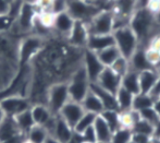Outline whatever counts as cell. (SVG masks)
<instances>
[{"label":"cell","mask_w":160,"mask_h":143,"mask_svg":"<svg viewBox=\"0 0 160 143\" xmlns=\"http://www.w3.org/2000/svg\"><path fill=\"white\" fill-rule=\"evenodd\" d=\"M81 135H82V139L84 143H94L97 141L96 133H95V130H94L93 126L83 131V132L81 133Z\"/></svg>","instance_id":"f35d334b"},{"label":"cell","mask_w":160,"mask_h":143,"mask_svg":"<svg viewBox=\"0 0 160 143\" xmlns=\"http://www.w3.org/2000/svg\"><path fill=\"white\" fill-rule=\"evenodd\" d=\"M121 79L122 78L117 74L111 68L106 67L95 83H97L100 87L105 88L106 91L116 95L118 90L121 87Z\"/></svg>","instance_id":"7c38bea8"},{"label":"cell","mask_w":160,"mask_h":143,"mask_svg":"<svg viewBox=\"0 0 160 143\" xmlns=\"http://www.w3.org/2000/svg\"><path fill=\"white\" fill-rule=\"evenodd\" d=\"M4 118H6V114H4V112L2 110L1 106H0V124H1V122L3 121Z\"/></svg>","instance_id":"bcb514c9"},{"label":"cell","mask_w":160,"mask_h":143,"mask_svg":"<svg viewBox=\"0 0 160 143\" xmlns=\"http://www.w3.org/2000/svg\"><path fill=\"white\" fill-rule=\"evenodd\" d=\"M38 14V10L34 3H26L23 2L20 10L19 14H18L17 19H15L14 25L18 26L19 32H28L33 28V23L35 18Z\"/></svg>","instance_id":"9c48e42d"},{"label":"cell","mask_w":160,"mask_h":143,"mask_svg":"<svg viewBox=\"0 0 160 143\" xmlns=\"http://www.w3.org/2000/svg\"><path fill=\"white\" fill-rule=\"evenodd\" d=\"M97 116L98 115H95V114H93V113L85 112L82 117L80 118V120L78 121V124L74 126L73 130L78 133H82L83 131L86 130L87 128L93 126Z\"/></svg>","instance_id":"1f68e13d"},{"label":"cell","mask_w":160,"mask_h":143,"mask_svg":"<svg viewBox=\"0 0 160 143\" xmlns=\"http://www.w3.org/2000/svg\"><path fill=\"white\" fill-rule=\"evenodd\" d=\"M13 118H14L15 124H17L19 130L25 135H26V133L31 130V128H32L33 126H35V122H34L32 114H31V108L25 110V112L21 113V114L17 115Z\"/></svg>","instance_id":"83f0119b"},{"label":"cell","mask_w":160,"mask_h":143,"mask_svg":"<svg viewBox=\"0 0 160 143\" xmlns=\"http://www.w3.org/2000/svg\"><path fill=\"white\" fill-rule=\"evenodd\" d=\"M114 45L119 49L121 56L130 59L138 47V40L130 26L117 29L112 32Z\"/></svg>","instance_id":"3957f363"},{"label":"cell","mask_w":160,"mask_h":143,"mask_svg":"<svg viewBox=\"0 0 160 143\" xmlns=\"http://www.w3.org/2000/svg\"><path fill=\"white\" fill-rule=\"evenodd\" d=\"M0 106L7 117H15L32 107V103L28 97L21 95L7 96L0 101Z\"/></svg>","instance_id":"52a82bcc"},{"label":"cell","mask_w":160,"mask_h":143,"mask_svg":"<svg viewBox=\"0 0 160 143\" xmlns=\"http://www.w3.org/2000/svg\"><path fill=\"white\" fill-rule=\"evenodd\" d=\"M133 98H134V94L128 92L125 88L120 87L116 94L117 104H118V109L119 112H127V110L132 109L133 105Z\"/></svg>","instance_id":"484cf974"},{"label":"cell","mask_w":160,"mask_h":143,"mask_svg":"<svg viewBox=\"0 0 160 143\" xmlns=\"http://www.w3.org/2000/svg\"><path fill=\"white\" fill-rule=\"evenodd\" d=\"M137 8H138V0H114L111 11L114 15L131 19Z\"/></svg>","instance_id":"ffe728a7"},{"label":"cell","mask_w":160,"mask_h":143,"mask_svg":"<svg viewBox=\"0 0 160 143\" xmlns=\"http://www.w3.org/2000/svg\"><path fill=\"white\" fill-rule=\"evenodd\" d=\"M70 101L67 81L53 83L47 91L46 105L52 115H58L65 104Z\"/></svg>","instance_id":"5b68a950"},{"label":"cell","mask_w":160,"mask_h":143,"mask_svg":"<svg viewBox=\"0 0 160 143\" xmlns=\"http://www.w3.org/2000/svg\"><path fill=\"white\" fill-rule=\"evenodd\" d=\"M159 80L158 69L145 70L138 73V82H139V93L148 94L152 86L156 84Z\"/></svg>","instance_id":"44dd1931"},{"label":"cell","mask_w":160,"mask_h":143,"mask_svg":"<svg viewBox=\"0 0 160 143\" xmlns=\"http://www.w3.org/2000/svg\"><path fill=\"white\" fill-rule=\"evenodd\" d=\"M85 113L84 108H83L82 104L78 103V102H73L70 99L67 104L61 108L60 113L58 115L69 124L70 127L74 128L80 118L82 117L83 114Z\"/></svg>","instance_id":"4fadbf2b"},{"label":"cell","mask_w":160,"mask_h":143,"mask_svg":"<svg viewBox=\"0 0 160 143\" xmlns=\"http://www.w3.org/2000/svg\"><path fill=\"white\" fill-rule=\"evenodd\" d=\"M152 107H154L155 112L157 113V115L160 117V98L156 99V101L154 102V105H152Z\"/></svg>","instance_id":"7bdbcfd3"},{"label":"cell","mask_w":160,"mask_h":143,"mask_svg":"<svg viewBox=\"0 0 160 143\" xmlns=\"http://www.w3.org/2000/svg\"><path fill=\"white\" fill-rule=\"evenodd\" d=\"M106 124L109 126L112 133L119 128H121V120H120V112L118 110H103L100 114Z\"/></svg>","instance_id":"f546056e"},{"label":"cell","mask_w":160,"mask_h":143,"mask_svg":"<svg viewBox=\"0 0 160 143\" xmlns=\"http://www.w3.org/2000/svg\"><path fill=\"white\" fill-rule=\"evenodd\" d=\"M97 56H98L100 62L105 67H111L114 61L121 56V54L116 45H113V46H110L97 53Z\"/></svg>","instance_id":"4316f807"},{"label":"cell","mask_w":160,"mask_h":143,"mask_svg":"<svg viewBox=\"0 0 160 143\" xmlns=\"http://www.w3.org/2000/svg\"><path fill=\"white\" fill-rule=\"evenodd\" d=\"M73 132L74 130L72 127H70L59 115L56 116L55 126H53V129L50 133V137L55 138L62 143H68L71 139Z\"/></svg>","instance_id":"e0dca14e"},{"label":"cell","mask_w":160,"mask_h":143,"mask_svg":"<svg viewBox=\"0 0 160 143\" xmlns=\"http://www.w3.org/2000/svg\"><path fill=\"white\" fill-rule=\"evenodd\" d=\"M81 104H82L85 112L93 113L95 115H100L105 110L100 99L98 98V96L95 93L92 92L91 88H89V92L86 94V96L84 97V99L81 102Z\"/></svg>","instance_id":"603a6c76"},{"label":"cell","mask_w":160,"mask_h":143,"mask_svg":"<svg viewBox=\"0 0 160 143\" xmlns=\"http://www.w3.org/2000/svg\"><path fill=\"white\" fill-rule=\"evenodd\" d=\"M130 28L138 40V46L145 48L154 37L160 35V26L156 22L155 13L147 7L137 8L131 17Z\"/></svg>","instance_id":"6da1fadb"},{"label":"cell","mask_w":160,"mask_h":143,"mask_svg":"<svg viewBox=\"0 0 160 143\" xmlns=\"http://www.w3.org/2000/svg\"><path fill=\"white\" fill-rule=\"evenodd\" d=\"M31 114H32L35 124L42 126L44 128L48 126L57 116L52 115V113L49 110L46 104H34L31 107Z\"/></svg>","instance_id":"9a60e30c"},{"label":"cell","mask_w":160,"mask_h":143,"mask_svg":"<svg viewBox=\"0 0 160 143\" xmlns=\"http://www.w3.org/2000/svg\"><path fill=\"white\" fill-rule=\"evenodd\" d=\"M67 8H68V0H52L50 12L53 13V14H57V13L67 11Z\"/></svg>","instance_id":"74e56055"},{"label":"cell","mask_w":160,"mask_h":143,"mask_svg":"<svg viewBox=\"0 0 160 143\" xmlns=\"http://www.w3.org/2000/svg\"><path fill=\"white\" fill-rule=\"evenodd\" d=\"M22 133L19 130L15 120L13 117H7L3 119V121L0 124V143L7 141L10 138L14 137V135Z\"/></svg>","instance_id":"7402d4cb"},{"label":"cell","mask_w":160,"mask_h":143,"mask_svg":"<svg viewBox=\"0 0 160 143\" xmlns=\"http://www.w3.org/2000/svg\"><path fill=\"white\" fill-rule=\"evenodd\" d=\"M87 25L89 35H107L113 32V13L111 10H101Z\"/></svg>","instance_id":"8992f818"},{"label":"cell","mask_w":160,"mask_h":143,"mask_svg":"<svg viewBox=\"0 0 160 143\" xmlns=\"http://www.w3.org/2000/svg\"><path fill=\"white\" fill-rule=\"evenodd\" d=\"M87 1H92V2H96L97 0H87Z\"/></svg>","instance_id":"f907efd6"},{"label":"cell","mask_w":160,"mask_h":143,"mask_svg":"<svg viewBox=\"0 0 160 143\" xmlns=\"http://www.w3.org/2000/svg\"><path fill=\"white\" fill-rule=\"evenodd\" d=\"M114 45V38L112 34L107 35H89L87 40L86 49L92 50L94 53H99L105 48Z\"/></svg>","instance_id":"d6986e66"},{"label":"cell","mask_w":160,"mask_h":143,"mask_svg":"<svg viewBox=\"0 0 160 143\" xmlns=\"http://www.w3.org/2000/svg\"><path fill=\"white\" fill-rule=\"evenodd\" d=\"M121 87L125 88L132 94L136 95L139 93V82L138 73L133 70H128L121 79Z\"/></svg>","instance_id":"d4e9b609"},{"label":"cell","mask_w":160,"mask_h":143,"mask_svg":"<svg viewBox=\"0 0 160 143\" xmlns=\"http://www.w3.org/2000/svg\"><path fill=\"white\" fill-rule=\"evenodd\" d=\"M23 143H31V142H30V141H28V140H25V141H24Z\"/></svg>","instance_id":"f5cc1de1"},{"label":"cell","mask_w":160,"mask_h":143,"mask_svg":"<svg viewBox=\"0 0 160 143\" xmlns=\"http://www.w3.org/2000/svg\"><path fill=\"white\" fill-rule=\"evenodd\" d=\"M67 84L70 99L81 103L91 88V82L82 63L72 72L69 81H67Z\"/></svg>","instance_id":"7a4b0ae2"},{"label":"cell","mask_w":160,"mask_h":143,"mask_svg":"<svg viewBox=\"0 0 160 143\" xmlns=\"http://www.w3.org/2000/svg\"><path fill=\"white\" fill-rule=\"evenodd\" d=\"M94 130L96 133L97 141H100L103 143H110L112 137V131L110 130L109 126L106 124L103 118L100 115H98L95 119V122L93 124Z\"/></svg>","instance_id":"cb8c5ba5"},{"label":"cell","mask_w":160,"mask_h":143,"mask_svg":"<svg viewBox=\"0 0 160 143\" xmlns=\"http://www.w3.org/2000/svg\"><path fill=\"white\" fill-rule=\"evenodd\" d=\"M91 91L94 92L100 99L101 104L105 110H118V104H117L116 95L106 91L105 88L100 87L97 83H91Z\"/></svg>","instance_id":"ac0fdd59"},{"label":"cell","mask_w":160,"mask_h":143,"mask_svg":"<svg viewBox=\"0 0 160 143\" xmlns=\"http://www.w3.org/2000/svg\"><path fill=\"white\" fill-rule=\"evenodd\" d=\"M51 3H52V0H36L34 4L37 8L38 14H39L42 12H50Z\"/></svg>","instance_id":"ab89813d"},{"label":"cell","mask_w":160,"mask_h":143,"mask_svg":"<svg viewBox=\"0 0 160 143\" xmlns=\"http://www.w3.org/2000/svg\"><path fill=\"white\" fill-rule=\"evenodd\" d=\"M155 18H156V22L160 26V8L156 11V13H155Z\"/></svg>","instance_id":"f6af8a7d"},{"label":"cell","mask_w":160,"mask_h":143,"mask_svg":"<svg viewBox=\"0 0 160 143\" xmlns=\"http://www.w3.org/2000/svg\"><path fill=\"white\" fill-rule=\"evenodd\" d=\"M109 68H111V69L113 70L117 74H119V76L122 78V77L127 73L128 70H130V63H128V59L122 57V56H120V57L114 61L113 65H112L111 67H109Z\"/></svg>","instance_id":"e575fe53"},{"label":"cell","mask_w":160,"mask_h":143,"mask_svg":"<svg viewBox=\"0 0 160 143\" xmlns=\"http://www.w3.org/2000/svg\"><path fill=\"white\" fill-rule=\"evenodd\" d=\"M138 114H139L141 119L145 120V121L152 124L154 127L160 121V117L157 115V113L155 112L154 107H148V108H146V109H143V110H141V112H138Z\"/></svg>","instance_id":"d590c367"},{"label":"cell","mask_w":160,"mask_h":143,"mask_svg":"<svg viewBox=\"0 0 160 143\" xmlns=\"http://www.w3.org/2000/svg\"><path fill=\"white\" fill-rule=\"evenodd\" d=\"M152 138L160 140V121L154 127V133H152Z\"/></svg>","instance_id":"b9f144b4"},{"label":"cell","mask_w":160,"mask_h":143,"mask_svg":"<svg viewBox=\"0 0 160 143\" xmlns=\"http://www.w3.org/2000/svg\"><path fill=\"white\" fill-rule=\"evenodd\" d=\"M128 143H134V142H133V141H132V140H131V141H130V142H128Z\"/></svg>","instance_id":"11a10c76"},{"label":"cell","mask_w":160,"mask_h":143,"mask_svg":"<svg viewBox=\"0 0 160 143\" xmlns=\"http://www.w3.org/2000/svg\"><path fill=\"white\" fill-rule=\"evenodd\" d=\"M157 69H160V61L158 62V65H157Z\"/></svg>","instance_id":"c3c4849f"},{"label":"cell","mask_w":160,"mask_h":143,"mask_svg":"<svg viewBox=\"0 0 160 143\" xmlns=\"http://www.w3.org/2000/svg\"><path fill=\"white\" fill-rule=\"evenodd\" d=\"M152 105H154V101L150 98L149 95L138 93V94L134 95L132 109L136 110V112H141V110L146 109L148 107H152Z\"/></svg>","instance_id":"4dcf8cb0"},{"label":"cell","mask_w":160,"mask_h":143,"mask_svg":"<svg viewBox=\"0 0 160 143\" xmlns=\"http://www.w3.org/2000/svg\"><path fill=\"white\" fill-rule=\"evenodd\" d=\"M131 130H132L133 133H139V135H145L152 137V133H154V126L139 118V119L132 126Z\"/></svg>","instance_id":"836d02e7"},{"label":"cell","mask_w":160,"mask_h":143,"mask_svg":"<svg viewBox=\"0 0 160 143\" xmlns=\"http://www.w3.org/2000/svg\"><path fill=\"white\" fill-rule=\"evenodd\" d=\"M23 2H26V3H35L36 0H22Z\"/></svg>","instance_id":"7dc6e473"},{"label":"cell","mask_w":160,"mask_h":143,"mask_svg":"<svg viewBox=\"0 0 160 143\" xmlns=\"http://www.w3.org/2000/svg\"><path fill=\"white\" fill-rule=\"evenodd\" d=\"M45 143H62V142L58 141L57 139H55V138H52V137H50V135H49V137L47 138V140H46V142H45Z\"/></svg>","instance_id":"ee69618b"},{"label":"cell","mask_w":160,"mask_h":143,"mask_svg":"<svg viewBox=\"0 0 160 143\" xmlns=\"http://www.w3.org/2000/svg\"><path fill=\"white\" fill-rule=\"evenodd\" d=\"M101 9L96 3L87 0H68L67 12L73 18L74 21L88 23Z\"/></svg>","instance_id":"277c9868"},{"label":"cell","mask_w":160,"mask_h":143,"mask_svg":"<svg viewBox=\"0 0 160 143\" xmlns=\"http://www.w3.org/2000/svg\"><path fill=\"white\" fill-rule=\"evenodd\" d=\"M26 140L31 143H45L47 138L49 137V133L42 126L35 124L31 128V130L26 133Z\"/></svg>","instance_id":"f1b7e54d"},{"label":"cell","mask_w":160,"mask_h":143,"mask_svg":"<svg viewBox=\"0 0 160 143\" xmlns=\"http://www.w3.org/2000/svg\"><path fill=\"white\" fill-rule=\"evenodd\" d=\"M158 72H159V83H160V69H158Z\"/></svg>","instance_id":"816d5d0a"},{"label":"cell","mask_w":160,"mask_h":143,"mask_svg":"<svg viewBox=\"0 0 160 143\" xmlns=\"http://www.w3.org/2000/svg\"><path fill=\"white\" fill-rule=\"evenodd\" d=\"M15 22V19L9 14H1L0 15V34L7 33L11 31L12 26Z\"/></svg>","instance_id":"8d00e7d4"},{"label":"cell","mask_w":160,"mask_h":143,"mask_svg":"<svg viewBox=\"0 0 160 143\" xmlns=\"http://www.w3.org/2000/svg\"><path fill=\"white\" fill-rule=\"evenodd\" d=\"M128 63H130V70H133L137 73L145 71V70L156 69L147 59L145 49L139 46L137 47V49L132 55V57L128 59Z\"/></svg>","instance_id":"5bb4252c"},{"label":"cell","mask_w":160,"mask_h":143,"mask_svg":"<svg viewBox=\"0 0 160 143\" xmlns=\"http://www.w3.org/2000/svg\"><path fill=\"white\" fill-rule=\"evenodd\" d=\"M7 1L9 2V3H11V2H13V1H15V0H7Z\"/></svg>","instance_id":"681fc988"},{"label":"cell","mask_w":160,"mask_h":143,"mask_svg":"<svg viewBox=\"0 0 160 143\" xmlns=\"http://www.w3.org/2000/svg\"><path fill=\"white\" fill-rule=\"evenodd\" d=\"M94 143H103V142H100V141H96V142H94Z\"/></svg>","instance_id":"db71d44e"},{"label":"cell","mask_w":160,"mask_h":143,"mask_svg":"<svg viewBox=\"0 0 160 143\" xmlns=\"http://www.w3.org/2000/svg\"><path fill=\"white\" fill-rule=\"evenodd\" d=\"M132 130L128 128H119L112 133L110 143H128L132 140Z\"/></svg>","instance_id":"d6a6232c"},{"label":"cell","mask_w":160,"mask_h":143,"mask_svg":"<svg viewBox=\"0 0 160 143\" xmlns=\"http://www.w3.org/2000/svg\"><path fill=\"white\" fill-rule=\"evenodd\" d=\"M74 22L75 21L73 20V18H72L67 11H63V12L55 14L52 29L61 36L68 37V35H69L72 28H73Z\"/></svg>","instance_id":"2e32d148"},{"label":"cell","mask_w":160,"mask_h":143,"mask_svg":"<svg viewBox=\"0 0 160 143\" xmlns=\"http://www.w3.org/2000/svg\"><path fill=\"white\" fill-rule=\"evenodd\" d=\"M132 141L134 143H150L152 137L145 135H139V133H133Z\"/></svg>","instance_id":"60d3db41"},{"label":"cell","mask_w":160,"mask_h":143,"mask_svg":"<svg viewBox=\"0 0 160 143\" xmlns=\"http://www.w3.org/2000/svg\"><path fill=\"white\" fill-rule=\"evenodd\" d=\"M88 29H87L86 23L81 21H75L70 34L68 35L67 40L69 42L70 46L78 49L86 48L87 40H88Z\"/></svg>","instance_id":"30bf717a"},{"label":"cell","mask_w":160,"mask_h":143,"mask_svg":"<svg viewBox=\"0 0 160 143\" xmlns=\"http://www.w3.org/2000/svg\"><path fill=\"white\" fill-rule=\"evenodd\" d=\"M42 44L39 36H30L25 38L21 44L19 45V62L26 63L31 58H33L38 51L40 50Z\"/></svg>","instance_id":"8fae6325"},{"label":"cell","mask_w":160,"mask_h":143,"mask_svg":"<svg viewBox=\"0 0 160 143\" xmlns=\"http://www.w3.org/2000/svg\"><path fill=\"white\" fill-rule=\"evenodd\" d=\"M82 65L84 67L88 80L91 83H95L98 80L99 76L105 69V66L100 62L96 53L85 48L82 55Z\"/></svg>","instance_id":"ba28073f"}]
</instances>
